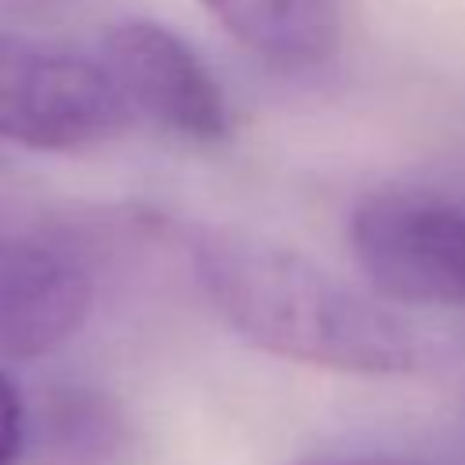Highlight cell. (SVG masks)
<instances>
[{"instance_id": "obj_8", "label": "cell", "mask_w": 465, "mask_h": 465, "mask_svg": "<svg viewBox=\"0 0 465 465\" xmlns=\"http://www.w3.org/2000/svg\"><path fill=\"white\" fill-rule=\"evenodd\" d=\"M25 403L15 389V381L0 371V465H15L25 447Z\"/></svg>"}, {"instance_id": "obj_5", "label": "cell", "mask_w": 465, "mask_h": 465, "mask_svg": "<svg viewBox=\"0 0 465 465\" xmlns=\"http://www.w3.org/2000/svg\"><path fill=\"white\" fill-rule=\"evenodd\" d=\"M91 312V276L65 251L0 240V356L29 360L69 341Z\"/></svg>"}, {"instance_id": "obj_6", "label": "cell", "mask_w": 465, "mask_h": 465, "mask_svg": "<svg viewBox=\"0 0 465 465\" xmlns=\"http://www.w3.org/2000/svg\"><path fill=\"white\" fill-rule=\"evenodd\" d=\"M254 58L283 73L323 65L341 44V0H200Z\"/></svg>"}, {"instance_id": "obj_2", "label": "cell", "mask_w": 465, "mask_h": 465, "mask_svg": "<svg viewBox=\"0 0 465 465\" xmlns=\"http://www.w3.org/2000/svg\"><path fill=\"white\" fill-rule=\"evenodd\" d=\"M127 124H134V116L102 58L44 40L0 36L4 142L73 153L116 138Z\"/></svg>"}, {"instance_id": "obj_7", "label": "cell", "mask_w": 465, "mask_h": 465, "mask_svg": "<svg viewBox=\"0 0 465 465\" xmlns=\"http://www.w3.org/2000/svg\"><path fill=\"white\" fill-rule=\"evenodd\" d=\"M124 418L116 407L87 389H65L54 396L44 411V440L54 458H65L73 465H94L116 454L124 440Z\"/></svg>"}, {"instance_id": "obj_9", "label": "cell", "mask_w": 465, "mask_h": 465, "mask_svg": "<svg viewBox=\"0 0 465 465\" xmlns=\"http://www.w3.org/2000/svg\"><path fill=\"white\" fill-rule=\"evenodd\" d=\"M309 465H414V461H389V458H338V461H309Z\"/></svg>"}, {"instance_id": "obj_4", "label": "cell", "mask_w": 465, "mask_h": 465, "mask_svg": "<svg viewBox=\"0 0 465 465\" xmlns=\"http://www.w3.org/2000/svg\"><path fill=\"white\" fill-rule=\"evenodd\" d=\"M102 62L134 120L185 138L222 142L232 127L222 84L203 58L167 25L124 18L102 36Z\"/></svg>"}, {"instance_id": "obj_1", "label": "cell", "mask_w": 465, "mask_h": 465, "mask_svg": "<svg viewBox=\"0 0 465 465\" xmlns=\"http://www.w3.org/2000/svg\"><path fill=\"white\" fill-rule=\"evenodd\" d=\"M211 309L254 349L345 374H400L418 363L411 327L294 247L196 225L185 236Z\"/></svg>"}, {"instance_id": "obj_3", "label": "cell", "mask_w": 465, "mask_h": 465, "mask_svg": "<svg viewBox=\"0 0 465 465\" xmlns=\"http://www.w3.org/2000/svg\"><path fill=\"white\" fill-rule=\"evenodd\" d=\"M360 272L385 302L465 309V200L381 189L349 222Z\"/></svg>"}]
</instances>
